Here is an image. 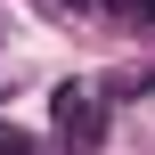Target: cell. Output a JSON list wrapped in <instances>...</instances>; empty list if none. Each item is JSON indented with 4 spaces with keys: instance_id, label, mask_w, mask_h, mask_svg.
Masks as SVG:
<instances>
[{
    "instance_id": "obj_1",
    "label": "cell",
    "mask_w": 155,
    "mask_h": 155,
    "mask_svg": "<svg viewBox=\"0 0 155 155\" xmlns=\"http://www.w3.org/2000/svg\"><path fill=\"white\" fill-rule=\"evenodd\" d=\"M49 123H57V139H65L74 155H90L98 139H106V98H98L90 82H65V90L49 98Z\"/></svg>"
},
{
    "instance_id": "obj_2",
    "label": "cell",
    "mask_w": 155,
    "mask_h": 155,
    "mask_svg": "<svg viewBox=\"0 0 155 155\" xmlns=\"http://www.w3.org/2000/svg\"><path fill=\"white\" fill-rule=\"evenodd\" d=\"M0 155H41V139H25L16 123H0Z\"/></svg>"
},
{
    "instance_id": "obj_3",
    "label": "cell",
    "mask_w": 155,
    "mask_h": 155,
    "mask_svg": "<svg viewBox=\"0 0 155 155\" xmlns=\"http://www.w3.org/2000/svg\"><path fill=\"white\" fill-rule=\"evenodd\" d=\"M74 8H98V16H139V0H74Z\"/></svg>"
},
{
    "instance_id": "obj_4",
    "label": "cell",
    "mask_w": 155,
    "mask_h": 155,
    "mask_svg": "<svg viewBox=\"0 0 155 155\" xmlns=\"http://www.w3.org/2000/svg\"><path fill=\"white\" fill-rule=\"evenodd\" d=\"M139 16H155V0H139Z\"/></svg>"
}]
</instances>
